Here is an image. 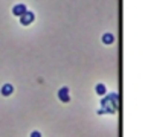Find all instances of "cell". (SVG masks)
I'll use <instances>...</instances> for the list:
<instances>
[{
  "label": "cell",
  "mask_w": 148,
  "mask_h": 137,
  "mask_svg": "<svg viewBox=\"0 0 148 137\" xmlns=\"http://www.w3.org/2000/svg\"><path fill=\"white\" fill-rule=\"evenodd\" d=\"M58 99H60L61 102L67 104L69 101H70V96H69V88L67 87H63L58 90Z\"/></svg>",
  "instance_id": "obj_2"
},
{
  "label": "cell",
  "mask_w": 148,
  "mask_h": 137,
  "mask_svg": "<svg viewBox=\"0 0 148 137\" xmlns=\"http://www.w3.org/2000/svg\"><path fill=\"white\" fill-rule=\"evenodd\" d=\"M115 41V37H113V34H104L102 35V43H105V44H112Z\"/></svg>",
  "instance_id": "obj_5"
},
{
  "label": "cell",
  "mask_w": 148,
  "mask_h": 137,
  "mask_svg": "<svg viewBox=\"0 0 148 137\" xmlns=\"http://www.w3.org/2000/svg\"><path fill=\"white\" fill-rule=\"evenodd\" d=\"M26 11H28V8H26V5H23V3H18L12 8V14L17 15V17H22L23 14H26Z\"/></svg>",
  "instance_id": "obj_3"
},
{
  "label": "cell",
  "mask_w": 148,
  "mask_h": 137,
  "mask_svg": "<svg viewBox=\"0 0 148 137\" xmlns=\"http://www.w3.org/2000/svg\"><path fill=\"white\" fill-rule=\"evenodd\" d=\"M34 18H35V15H34L32 11H26V14H23L22 17H20V23H22L23 26H29L34 22Z\"/></svg>",
  "instance_id": "obj_1"
},
{
  "label": "cell",
  "mask_w": 148,
  "mask_h": 137,
  "mask_svg": "<svg viewBox=\"0 0 148 137\" xmlns=\"http://www.w3.org/2000/svg\"><path fill=\"white\" fill-rule=\"evenodd\" d=\"M31 137H41V133H40V131H32Z\"/></svg>",
  "instance_id": "obj_7"
},
{
  "label": "cell",
  "mask_w": 148,
  "mask_h": 137,
  "mask_svg": "<svg viewBox=\"0 0 148 137\" xmlns=\"http://www.w3.org/2000/svg\"><path fill=\"white\" fill-rule=\"evenodd\" d=\"M95 92H96L99 96H104V94H105V85H104V84H96Z\"/></svg>",
  "instance_id": "obj_6"
},
{
  "label": "cell",
  "mask_w": 148,
  "mask_h": 137,
  "mask_svg": "<svg viewBox=\"0 0 148 137\" xmlns=\"http://www.w3.org/2000/svg\"><path fill=\"white\" fill-rule=\"evenodd\" d=\"M0 92H2V96H11V94L14 93V87L11 85V84H5Z\"/></svg>",
  "instance_id": "obj_4"
}]
</instances>
